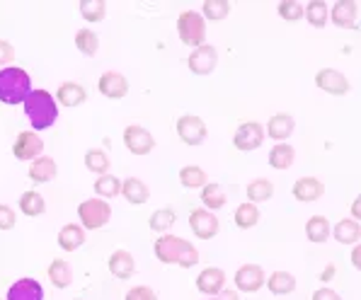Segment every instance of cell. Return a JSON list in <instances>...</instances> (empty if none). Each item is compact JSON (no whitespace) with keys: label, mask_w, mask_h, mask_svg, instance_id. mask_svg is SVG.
Segmentation results:
<instances>
[{"label":"cell","mask_w":361,"mask_h":300,"mask_svg":"<svg viewBox=\"0 0 361 300\" xmlns=\"http://www.w3.org/2000/svg\"><path fill=\"white\" fill-rule=\"evenodd\" d=\"M153 252L163 264H177L182 269H192L199 264V249L190 240L177 235H160L153 244Z\"/></svg>","instance_id":"6da1fadb"},{"label":"cell","mask_w":361,"mask_h":300,"mask_svg":"<svg viewBox=\"0 0 361 300\" xmlns=\"http://www.w3.org/2000/svg\"><path fill=\"white\" fill-rule=\"evenodd\" d=\"M22 107L32 124V131H47L59 121V104L49 90H32Z\"/></svg>","instance_id":"7a4b0ae2"},{"label":"cell","mask_w":361,"mask_h":300,"mask_svg":"<svg viewBox=\"0 0 361 300\" xmlns=\"http://www.w3.org/2000/svg\"><path fill=\"white\" fill-rule=\"evenodd\" d=\"M32 92V77L25 68L20 65H8L0 68V102L15 107L27 99V94Z\"/></svg>","instance_id":"3957f363"},{"label":"cell","mask_w":361,"mask_h":300,"mask_svg":"<svg viewBox=\"0 0 361 300\" xmlns=\"http://www.w3.org/2000/svg\"><path fill=\"white\" fill-rule=\"evenodd\" d=\"M177 35L185 46L199 49L202 44H207V20L197 10H185L177 18Z\"/></svg>","instance_id":"277c9868"},{"label":"cell","mask_w":361,"mask_h":300,"mask_svg":"<svg viewBox=\"0 0 361 300\" xmlns=\"http://www.w3.org/2000/svg\"><path fill=\"white\" fill-rule=\"evenodd\" d=\"M78 220L85 230H99L112 220V206L104 199H85L78 206Z\"/></svg>","instance_id":"5b68a950"},{"label":"cell","mask_w":361,"mask_h":300,"mask_svg":"<svg viewBox=\"0 0 361 300\" xmlns=\"http://www.w3.org/2000/svg\"><path fill=\"white\" fill-rule=\"evenodd\" d=\"M177 136H180V141L185 143V146L194 148L207 141L209 129H207V124H204V119H199V116H194V114H185L177 119Z\"/></svg>","instance_id":"8992f818"},{"label":"cell","mask_w":361,"mask_h":300,"mask_svg":"<svg viewBox=\"0 0 361 300\" xmlns=\"http://www.w3.org/2000/svg\"><path fill=\"white\" fill-rule=\"evenodd\" d=\"M13 155L22 163H32V160L42 158L44 155V141L37 131H20L18 138L13 143Z\"/></svg>","instance_id":"52a82bcc"},{"label":"cell","mask_w":361,"mask_h":300,"mask_svg":"<svg viewBox=\"0 0 361 300\" xmlns=\"http://www.w3.org/2000/svg\"><path fill=\"white\" fill-rule=\"evenodd\" d=\"M264 143V126L257 124V121H243L235 129V136H233V146L243 153H252Z\"/></svg>","instance_id":"ba28073f"},{"label":"cell","mask_w":361,"mask_h":300,"mask_svg":"<svg viewBox=\"0 0 361 300\" xmlns=\"http://www.w3.org/2000/svg\"><path fill=\"white\" fill-rule=\"evenodd\" d=\"M190 227L199 240H214V237L219 235L221 223H219V218H216L214 211L194 208L190 213Z\"/></svg>","instance_id":"9c48e42d"},{"label":"cell","mask_w":361,"mask_h":300,"mask_svg":"<svg viewBox=\"0 0 361 300\" xmlns=\"http://www.w3.org/2000/svg\"><path fill=\"white\" fill-rule=\"evenodd\" d=\"M124 146L131 155H148L155 148V136L143 126L131 124L124 129Z\"/></svg>","instance_id":"30bf717a"},{"label":"cell","mask_w":361,"mask_h":300,"mask_svg":"<svg viewBox=\"0 0 361 300\" xmlns=\"http://www.w3.org/2000/svg\"><path fill=\"white\" fill-rule=\"evenodd\" d=\"M187 65L194 75H211L219 65V51L211 44H202L199 49H194L187 58Z\"/></svg>","instance_id":"8fae6325"},{"label":"cell","mask_w":361,"mask_h":300,"mask_svg":"<svg viewBox=\"0 0 361 300\" xmlns=\"http://www.w3.org/2000/svg\"><path fill=\"white\" fill-rule=\"evenodd\" d=\"M315 87L318 90H323L327 94H335V97H342V94L349 92V80L347 75L340 73V70L335 68H320L318 73H315Z\"/></svg>","instance_id":"7c38bea8"},{"label":"cell","mask_w":361,"mask_h":300,"mask_svg":"<svg viewBox=\"0 0 361 300\" xmlns=\"http://www.w3.org/2000/svg\"><path fill=\"white\" fill-rule=\"evenodd\" d=\"M97 90L107 99H124L129 94V80L119 70H104L97 80Z\"/></svg>","instance_id":"4fadbf2b"},{"label":"cell","mask_w":361,"mask_h":300,"mask_svg":"<svg viewBox=\"0 0 361 300\" xmlns=\"http://www.w3.org/2000/svg\"><path fill=\"white\" fill-rule=\"evenodd\" d=\"M267 274L259 264H243L235 271V288L240 293H257L264 286Z\"/></svg>","instance_id":"5bb4252c"},{"label":"cell","mask_w":361,"mask_h":300,"mask_svg":"<svg viewBox=\"0 0 361 300\" xmlns=\"http://www.w3.org/2000/svg\"><path fill=\"white\" fill-rule=\"evenodd\" d=\"M359 5L354 0H337L330 10V22L340 30H357L359 27Z\"/></svg>","instance_id":"9a60e30c"},{"label":"cell","mask_w":361,"mask_h":300,"mask_svg":"<svg viewBox=\"0 0 361 300\" xmlns=\"http://www.w3.org/2000/svg\"><path fill=\"white\" fill-rule=\"evenodd\" d=\"M226 288V271L219 266H207L197 276V291L204 293L207 298H216Z\"/></svg>","instance_id":"2e32d148"},{"label":"cell","mask_w":361,"mask_h":300,"mask_svg":"<svg viewBox=\"0 0 361 300\" xmlns=\"http://www.w3.org/2000/svg\"><path fill=\"white\" fill-rule=\"evenodd\" d=\"M291 194H293V199H296V201L313 204L325 194V185L318 180V177H301V180H296Z\"/></svg>","instance_id":"e0dca14e"},{"label":"cell","mask_w":361,"mask_h":300,"mask_svg":"<svg viewBox=\"0 0 361 300\" xmlns=\"http://www.w3.org/2000/svg\"><path fill=\"white\" fill-rule=\"evenodd\" d=\"M27 175H30V180L35 182V185H49V182L56 180L59 165H56V160H54V158H49V155H42V158L32 160Z\"/></svg>","instance_id":"ac0fdd59"},{"label":"cell","mask_w":361,"mask_h":300,"mask_svg":"<svg viewBox=\"0 0 361 300\" xmlns=\"http://www.w3.org/2000/svg\"><path fill=\"white\" fill-rule=\"evenodd\" d=\"M293 129H296V119L286 112L274 114L269 121H267V136L276 143H286V138L291 136Z\"/></svg>","instance_id":"d6986e66"},{"label":"cell","mask_w":361,"mask_h":300,"mask_svg":"<svg viewBox=\"0 0 361 300\" xmlns=\"http://www.w3.org/2000/svg\"><path fill=\"white\" fill-rule=\"evenodd\" d=\"M87 240V230L80 223H66L59 230V247L63 252H75Z\"/></svg>","instance_id":"ffe728a7"},{"label":"cell","mask_w":361,"mask_h":300,"mask_svg":"<svg viewBox=\"0 0 361 300\" xmlns=\"http://www.w3.org/2000/svg\"><path fill=\"white\" fill-rule=\"evenodd\" d=\"M56 104L59 107H68V109H75L80 104H85L87 99V90L80 85V82H63V85L56 90Z\"/></svg>","instance_id":"44dd1931"},{"label":"cell","mask_w":361,"mask_h":300,"mask_svg":"<svg viewBox=\"0 0 361 300\" xmlns=\"http://www.w3.org/2000/svg\"><path fill=\"white\" fill-rule=\"evenodd\" d=\"M5 300H44V288L37 279H20L8 288Z\"/></svg>","instance_id":"7402d4cb"},{"label":"cell","mask_w":361,"mask_h":300,"mask_svg":"<svg viewBox=\"0 0 361 300\" xmlns=\"http://www.w3.org/2000/svg\"><path fill=\"white\" fill-rule=\"evenodd\" d=\"M107 266H109V271H112L114 279H119V281H126L136 274V262H133L131 252H126V249H116V252H112Z\"/></svg>","instance_id":"603a6c76"},{"label":"cell","mask_w":361,"mask_h":300,"mask_svg":"<svg viewBox=\"0 0 361 300\" xmlns=\"http://www.w3.org/2000/svg\"><path fill=\"white\" fill-rule=\"evenodd\" d=\"M119 196H124L131 206H141V204H146L148 199H151V189L146 187V182L138 180V177H126V180L121 182Z\"/></svg>","instance_id":"cb8c5ba5"},{"label":"cell","mask_w":361,"mask_h":300,"mask_svg":"<svg viewBox=\"0 0 361 300\" xmlns=\"http://www.w3.org/2000/svg\"><path fill=\"white\" fill-rule=\"evenodd\" d=\"M264 283L271 296H291L296 291V276L288 274V271H274V274L267 276Z\"/></svg>","instance_id":"d4e9b609"},{"label":"cell","mask_w":361,"mask_h":300,"mask_svg":"<svg viewBox=\"0 0 361 300\" xmlns=\"http://www.w3.org/2000/svg\"><path fill=\"white\" fill-rule=\"evenodd\" d=\"M330 232H332V225L325 215H313V218H308V223H305V237L313 244L327 242L330 240Z\"/></svg>","instance_id":"484cf974"},{"label":"cell","mask_w":361,"mask_h":300,"mask_svg":"<svg viewBox=\"0 0 361 300\" xmlns=\"http://www.w3.org/2000/svg\"><path fill=\"white\" fill-rule=\"evenodd\" d=\"M330 237H335L340 244H357L359 237H361V227H359V220L354 218H344L340 220L335 227H332Z\"/></svg>","instance_id":"4316f807"},{"label":"cell","mask_w":361,"mask_h":300,"mask_svg":"<svg viewBox=\"0 0 361 300\" xmlns=\"http://www.w3.org/2000/svg\"><path fill=\"white\" fill-rule=\"evenodd\" d=\"M303 15L308 20V25L315 27V30H323L330 22V8H327L325 0H310L308 5H303Z\"/></svg>","instance_id":"83f0119b"},{"label":"cell","mask_w":361,"mask_h":300,"mask_svg":"<svg viewBox=\"0 0 361 300\" xmlns=\"http://www.w3.org/2000/svg\"><path fill=\"white\" fill-rule=\"evenodd\" d=\"M49 281L54 283L56 288H68L73 283V266H71L66 259H54L47 269Z\"/></svg>","instance_id":"f1b7e54d"},{"label":"cell","mask_w":361,"mask_h":300,"mask_svg":"<svg viewBox=\"0 0 361 300\" xmlns=\"http://www.w3.org/2000/svg\"><path fill=\"white\" fill-rule=\"evenodd\" d=\"M20 211L25 215H30V218H39V215H44V211H47V201H44V196L37 189H27L20 196Z\"/></svg>","instance_id":"f546056e"},{"label":"cell","mask_w":361,"mask_h":300,"mask_svg":"<svg viewBox=\"0 0 361 300\" xmlns=\"http://www.w3.org/2000/svg\"><path fill=\"white\" fill-rule=\"evenodd\" d=\"M226 201H228V196H226V192L221 185L209 182V185L202 187V204L207 211H221L226 206Z\"/></svg>","instance_id":"4dcf8cb0"},{"label":"cell","mask_w":361,"mask_h":300,"mask_svg":"<svg viewBox=\"0 0 361 300\" xmlns=\"http://www.w3.org/2000/svg\"><path fill=\"white\" fill-rule=\"evenodd\" d=\"M296 160V150L288 143H276L274 148L269 150V168L274 170H288Z\"/></svg>","instance_id":"1f68e13d"},{"label":"cell","mask_w":361,"mask_h":300,"mask_svg":"<svg viewBox=\"0 0 361 300\" xmlns=\"http://www.w3.org/2000/svg\"><path fill=\"white\" fill-rule=\"evenodd\" d=\"M245 194H247V201L257 206V204H264V201H269V199L274 196V185H271L269 180H264V177H259V180L250 182Z\"/></svg>","instance_id":"d6a6232c"},{"label":"cell","mask_w":361,"mask_h":300,"mask_svg":"<svg viewBox=\"0 0 361 300\" xmlns=\"http://www.w3.org/2000/svg\"><path fill=\"white\" fill-rule=\"evenodd\" d=\"M180 185L185 189H202L204 185H209V175L199 165H185L180 170Z\"/></svg>","instance_id":"836d02e7"},{"label":"cell","mask_w":361,"mask_h":300,"mask_svg":"<svg viewBox=\"0 0 361 300\" xmlns=\"http://www.w3.org/2000/svg\"><path fill=\"white\" fill-rule=\"evenodd\" d=\"M95 194H97V199H114V196H119L121 194V180L119 177H114V175H99L97 180H95Z\"/></svg>","instance_id":"e575fe53"},{"label":"cell","mask_w":361,"mask_h":300,"mask_svg":"<svg viewBox=\"0 0 361 300\" xmlns=\"http://www.w3.org/2000/svg\"><path fill=\"white\" fill-rule=\"evenodd\" d=\"M85 170L92 175H107L109 172V155L102 148L85 150Z\"/></svg>","instance_id":"d590c367"},{"label":"cell","mask_w":361,"mask_h":300,"mask_svg":"<svg viewBox=\"0 0 361 300\" xmlns=\"http://www.w3.org/2000/svg\"><path fill=\"white\" fill-rule=\"evenodd\" d=\"M75 49L82 54V56H95V54L99 51V37L95 35L92 30H78L75 32Z\"/></svg>","instance_id":"8d00e7d4"},{"label":"cell","mask_w":361,"mask_h":300,"mask_svg":"<svg viewBox=\"0 0 361 300\" xmlns=\"http://www.w3.org/2000/svg\"><path fill=\"white\" fill-rule=\"evenodd\" d=\"M259 208L255 206V204H240V206L235 208V225L240 227V230H250V227H255L259 223Z\"/></svg>","instance_id":"74e56055"},{"label":"cell","mask_w":361,"mask_h":300,"mask_svg":"<svg viewBox=\"0 0 361 300\" xmlns=\"http://www.w3.org/2000/svg\"><path fill=\"white\" fill-rule=\"evenodd\" d=\"M231 15V3L228 0H207L202 8V18L209 22H221Z\"/></svg>","instance_id":"f35d334b"},{"label":"cell","mask_w":361,"mask_h":300,"mask_svg":"<svg viewBox=\"0 0 361 300\" xmlns=\"http://www.w3.org/2000/svg\"><path fill=\"white\" fill-rule=\"evenodd\" d=\"M80 15L85 22H102L107 15V3L104 0H80Z\"/></svg>","instance_id":"ab89813d"},{"label":"cell","mask_w":361,"mask_h":300,"mask_svg":"<svg viewBox=\"0 0 361 300\" xmlns=\"http://www.w3.org/2000/svg\"><path fill=\"white\" fill-rule=\"evenodd\" d=\"M177 220V213L172 208H158L155 213L148 218V225H151L153 232H168Z\"/></svg>","instance_id":"60d3db41"},{"label":"cell","mask_w":361,"mask_h":300,"mask_svg":"<svg viewBox=\"0 0 361 300\" xmlns=\"http://www.w3.org/2000/svg\"><path fill=\"white\" fill-rule=\"evenodd\" d=\"M276 13L286 22H298V20H303V3H298V0H281V3L276 5Z\"/></svg>","instance_id":"b9f144b4"},{"label":"cell","mask_w":361,"mask_h":300,"mask_svg":"<svg viewBox=\"0 0 361 300\" xmlns=\"http://www.w3.org/2000/svg\"><path fill=\"white\" fill-rule=\"evenodd\" d=\"M124 300H158V293L151 286H133L131 291H126Z\"/></svg>","instance_id":"7bdbcfd3"},{"label":"cell","mask_w":361,"mask_h":300,"mask_svg":"<svg viewBox=\"0 0 361 300\" xmlns=\"http://www.w3.org/2000/svg\"><path fill=\"white\" fill-rule=\"evenodd\" d=\"M15 223H18V213H15V208L0 204V230H13Z\"/></svg>","instance_id":"ee69618b"},{"label":"cell","mask_w":361,"mask_h":300,"mask_svg":"<svg viewBox=\"0 0 361 300\" xmlns=\"http://www.w3.org/2000/svg\"><path fill=\"white\" fill-rule=\"evenodd\" d=\"M15 61V46L5 39H0V68H8Z\"/></svg>","instance_id":"f6af8a7d"},{"label":"cell","mask_w":361,"mask_h":300,"mask_svg":"<svg viewBox=\"0 0 361 300\" xmlns=\"http://www.w3.org/2000/svg\"><path fill=\"white\" fill-rule=\"evenodd\" d=\"M313 300H342V298H340V293H337V291L323 286V288H318V291L313 293Z\"/></svg>","instance_id":"bcb514c9"},{"label":"cell","mask_w":361,"mask_h":300,"mask_svg":"<svg viewBox=\"0 0 361 300\" xmlns=\"http://www.w3.org/2000/svg\"><path fill=\"white\" fill-rule=\"evenodd\" d=\"M214 300H240V296H238V291H233V288H224Z\"/></svg>","instance_id":"7dc6e473"},{"label":"cell","mask_w":361,"mask_h":300,"mask_svg":"<svg viewBox=\"0 0 361 300\" xmlns=\"http://www.w3.org/2000/svg\"><path fill=\"white\" fill-rule=\"evenodd\" d=\"M335 279V264H327L325 269H323V274H320V281L327 283V281H332Z\"/></svg>","instance_id":"c3c4849f"},{"label":"cell","mask_w":361,"mask_h":300,"mask_svg":"<svg viewBox=\"0 0 361 300\" xmlns=\"http://www.w3.org/2000/svg\"><path fill=\"white\" fill-rule=\"evenodd\" d=\"M359 215H361V213H359V201H354V204H352V218H354V220H359Z\"/></svg>","instance_id":"681fc988"},{"label":"cell","mask_w":361,"mask_h":300,"mask_svg":"<svg viewBox=\"0 0 361 300\" xmlns=\"http://www.w3.org/2000/svg\"><path fill=\"white\" fill-rule=\"evenodd\" d=\"M359 254H361V249H359V247H354V252H352V264H354V266H359Z\"/></svg>","instance_id":"f907efd6"},{"label":"cell","mask_w":361,"mask_h":300,"mask_svg":"<svg viewBox=\"0 0 361 300\" xmlns=\"http://www.w3.org/2000/svg\"><path fill=\"white\" fill-rule=\"evenodd\" d=\"M204 300H214V298H204Z\"/></svg>","instance_id":"816d5d0a"},{"label":"cell","mask_w":361,"mask_h":300,"mask_svg":"<svg viewBox=\"0 0 361 300\" xmlns=\"http://www.w3.org/2000/svg\"><path fill=\"white\" fill-rule=\"evenodd\" d=\"M73 300H82V298H73Z\"/></svg>","instance_id":"f5cc1de1"},{"label":"cell","mask_w":361,"mask_h":300,"mask_svg":"<svg viewBox=\"0 0 361 300\" xmlns=\"http://www.w3.org/2000/svg\"><path fill=\"white\" fill-rule=\"evenodd\" d=\"M0 300H3V298H0Z\"/></svg>","instance_id":"db71d44e"}]
</instances>
